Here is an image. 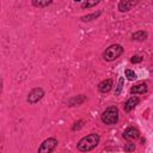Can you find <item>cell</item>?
I'll return each mask as SVG.
<instances>
[{
    "instance_id": "1",
    "label": "cell",
    "mask_w": 153,
    "mask_h": 153,
    "mask_svg": "<svg viewBox=\"0 0 153 153\" xmlns=\"http://www.w3.org/2000/svg\"><path fill=\"white\" fill-rule=\"evenodd\" d=\"M99 135L97 133H91L89 135L84 137L82 140H80L78 143H77V148L80 151V152H89V151H92L93 148H96L99 143Z\"/></svg>"
},
{
    "instance_id": "2",
    "label": "cell",
    "mask_w": 153,
    "mask_h": 153,
    "mask_svg": "<svg viewBox=\"0 0 153 153\" xmlns=\"http://www.w3.org/2000/svg\"><path fill=\"white\" fill-rule=\"evenodd\" d=\"M119 109L116 106H109L102 113L101 115V120L104 124H108V126H111V124H115L117 123L119 121Z\"/></svg>"
},
{
    "instance_id": "3",
    "label": "cell",
    "mask_w": 153,
    "mask_h": 153,
    "mask_svg": "<svg viewBox=\"0 0 153 153\" xmlns=\"http://www.w3.org/2000/svg\"><path fill=\"white\" fill-rule=\"evenodd\" d=\"M123 47L121 46V44H113V46L110 47H108L105 49V51L103 53V59L105 61H114L116 60L117 58H120L122 55V53H123Z\"/></svg>"
},
{
    "instance_id": "4",
    "label": "cell",
    "mask_w": 153,
    "mask_h": 153,
    "mask_svg": "<svg viewBox=\"0 0 153 153\" xmlns=\"http://www.w3.org/2000/svg\"><path fill=\"white\" fill-rule=\"evenodd\" d=\"M58 143L59 142L55 138H48L41 143V146L38 147V153H50L55 150Z\"/></svg>"
},
{
    "instance_id": "5",
    "label": "cell",
    "mask_w": 153,
    "mask_h": 153,
    "mask_svg": "<svg viewBox=\"0 0 153 153\" xmlns=\"http://www.w3.org/2000/svg\"><path fill=\"white\" fill-rule=\"evenodd\" d=\"M44 96V91L42 87H35L32 89L31 91L29 92L28 95V98H26V101H28L29 104H36L37 102H40Z\"/></svg>"
},
{
    "instance_id": "6",
    "label": "cell",
    "mask_w": 153,
    "mask_h": 153,
    "mask_svg": "<svg viewBox=\"0 0 153 153\" xmlns=\"http://www.w3.org/2000/svg\"><path fill=\"white\" fill-rule=\"evenodd\" d=\"M139 0H120L119 3V11L120 12H128L134 6H137Z\"/></svg>"
},
{
    "instance_id": "7",
    "label": "cell",
    "mask_w": 153,
    "mask_h": 153,
    "mask_svg": "<svg viewBox=\"0 0 153 153\" xmlns=\"http://www.w3.org/2000/svg\"><path fill=\"white\" fill-rule=\"evenodd\" d=\"M139 137H140V133H139V130H138L137 128L129 127V128H127V129L123 132V138H124L126 140H129V141L137 140Z\"/></svg>"
},
{
    "instance_id": "8",
    "label": "cell",
    "mask_w": 153,
    "mask_h": 153,
    "mask_svg": "<svg viewBox=\"0 0 153 153\" xmlns=\"http://www.w3.org/2000/svg\"><path fill=\"white\" fill-rule=\"evenodd\" d=\"M139 102H140V99L138 97H135V96H133V97H130L129 99L127 101V102H124V104H123V109H124V111L126 113H129V111H132L134 108H135L138 104H139Z\"/></svg>"
},
{
    "instance_id": "9",
    "label": "cell",
    "mask_w": 153,
    "mask_h": 153,
    "mask_svg": "<svg viewBox=\"0 0 153 153\" xmlns=\"http://www.w3.org/2000/svg\"><path fill=\"white\" fill-rule=\"evenodd\" d=\"M147 92V85L146 83H140L135 86H133L130 89V93L132 95H143Z\"/></svg>"
},
{
    "instance_id": "10",
    "label": "cell",
    "mask_w": 153,
    "mask_h": 153,
    "mask_svg": "<svg viewBox=\"0 0 153 153\" xmlns=\"http://www.w3.org/2000/svg\"><path fill=\"white\" fill-rule=\"evenodd\" d=\"M111 87H113V80L111 79H105L103 82H101L99 85H98V90L103 93L109 92L111 90Z\"/></svg>"
},
{
    "instance_id": "11",
    "label": "cell",
    "mask_w": 153,
    "mask_h": 153,
    "mask_svg": "<svg viewBox=\"0 0 153 153\" xmlns=\"http://www.w3.org/2000/svg\"><path fill=\"white\" fill-rule=\"evenodd\" d=\"M85 101H86V96H84V95H79V96H77V97L71 98V99L68 101V105H69V106L82 105Z\"/></svg>"
},
{
    "instance_id": "12",
    "label": "cell",
    "mask_w": 153,
    "mask_h": 153,
    "mask_svg": "<svg viewBox=\"0 0 153 153\" xmlns=\"http://www.w3.org/2000/svg\"><path fill=\"white\" fill-rule=\"evenodd\" d=\"M147 32L146 31H143V30H140V31H137V32H134L132 35V40L133 41H139V42H142V41H145L147 38Z\"/></svg>"
},
{
    "instance_id": "13",
    "label": "cell",
    "mask_w": 153,
    "mask_h": 153,
    "mask_svg": "<svg viewBox=\"0 0 153 153\" xmlns=\"http://www.w3.org/2000/svg\"><path fill=\"white\" fill-rule=\"evenodd\" d=\"M31 3L36 7H46L53 3V0H31Z\"/></svg>"
},
{
    "instance_id": "14",
    "label": "cell",
    "mask_w": 153,
    "mask_h": 153,
    "mask_svg": "<svg viewBox=\"0 0 153 153\" xmlns=\"http://www.w3.org/2000/svg\"><path fill=\"white\" fill-rule=\"evenodd\" d=\"M101 0H86L82 4V7L83 8H91V7H95L96 5L99 4Z\"/></svg>"
},
{
    "instance_id": "15",
    "label": "cell",
    "mask_w": 153,
    "mask_h": 153,
    "mask_svg": "<svg viewBox=\"0 0 153 153\" xmlns=\"http://www.w3.org/2000/svg\"><path fill=\"white\" fill-rule=\"evenodd\" d=\"M99 16H101V11H98V12H95V13H91V14H86V16L82 17V21L83 22H90V21L96 19V18H98Z\"/></svg>"
},
{
    "instance_id": "16",
    "label": "cell",
    "mask_w": 153,
    "mask_h": 153,
    "mask_svg": "<svg viewBox=\"0 0 153 153\" xmlns=\"http://www.w3.org/2000/svg\"><path fill=\"white\" fill-rule=\"evenodd\" d=\"M123 83H124V78H123V77H121V78L119 79L117 87H116V90H115V95H116V96H119V95L121 93L122 89H123Z\"/></svg>"
},
{
    "instance_id": "17",
    "label": "cell",
    "mask_w": 153,
    "mask_h": 153,
    "mask_svg": "<svg viewBox=\"0 0 153 153\" xmlns=\"http://www.w3.org/2000/svg\"><path fill=\"white\" fill-rule=\"evenodd\" d=\"M124 73H126V77H127V79L130 80V82H133V80L137 79V74L134 73V71H132V69H126Z\"/></svg>"
},
{
    "instance_id": "18",
    "label": "cell",
    "mask_w": 153,
    "mask_h": 153,
    "mask_svg": "<svg viewBox=\"0 0 153 153\" xmlns=\"http://www.w3.org/2000/svg\"><path fill=\"white\" fill-rule=\"evenodd\" d=\"M83 126H84V121L83 120H80V121H78V122H75L74 123V126L72 127V130H79L80 128H83Z\"/></svg>"
},
{
    "instance_id": "19",
    "label": "cell",
    "mask_w": 153,
    "mask_h": 153,
    "mask_svg": "<svg viewBox=\"0 0 153 153\" xmlns=\"http://www.w3.org/2000/svg\"><path fill=\"white\" fill-rule=\"evenodd\" d=\"M141 61H142V58L139 56V55H134V56H132V59H130V62H132V64H140Z\"/></svg>"
},
{
    "instance_id": "20",
    "label": "cell",
    "mask_w": 153,
    "mask_h": 153,
    "mask_svg": "<svg viewBox=\"0 0 153 153\" xmlns=\"http://www.w3.org/2000/svg\"><path fill=\"white\" fill-rule=\"evenodd\" d=\"M134 150H135V145H134V143H127V145L124 146V151L126 152H132Z\"/></svg>"
},
{
    "instance_id": "21",
    "label": "cell",
    "mask_w": 153,
    "mask_h": 153,
    "mask_svg": "<svg viewBox=\"0 0 153 153\" xmlns=\"http://www.w3.org/2000/svg\"><path fill=\"white\" fill-rule=\"evenodd\" d=\"M74 1H80V0H74Z\"/></svg>"
}]
</instances>
